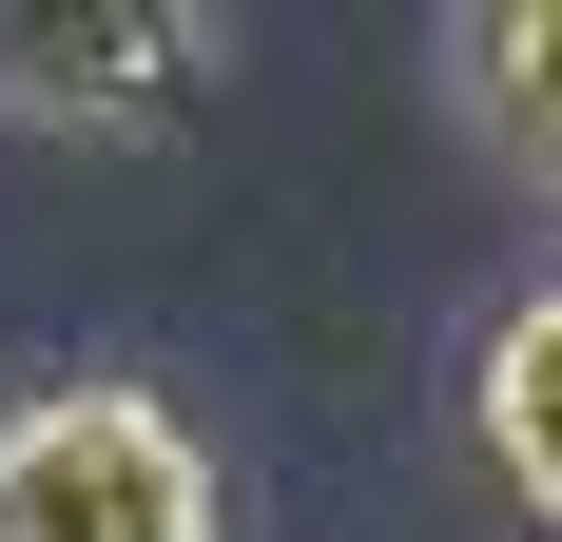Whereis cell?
I'll list each match as a JSON object with an SVG mask.
<instances>
[{
    "instance_id": "1",
    "label": "cell",
    "mask_w": 562,
    "mask_h": 542,
    "mask_svg": "<svg viewBox=\"0 0 562 542\" xmlns=\"http://www.w3.org/2000/svg\"><path fill=\"white\" fill-rule=\"evenodd\" d=\"M0 542H233V445L156 369L0 387Z\"/></svg>"
},
{
    "instance_id": "2",
    "label": "cell",
    "mask_w": 562,
    "mask_h": 542,
    "mask_svg": "<svg viewBox=\"0 0 562 542\" xmlns=\"http://www.w3.org/2000/svg\"><path fill=\"white\" fill-rule=\"evenodd\" d=\"M233 78L214 0H0V116L20 136H98V156H156L194 136Z\"/></svg>"
},
{
    "instance_id": "3",
    "label": "cell",
    "mask_w": 562,
    "mask_h": 542,
    "mask_svg": "<svg viewBox=\"0 0 562 542\" xmlns=\"http://www.w3.org/2000/svg\"><path fill=\"white\" fill-rule=\"evenodd\" d=\"M465 445H485V485L562 542V271L485 310V349H465Z\"/></svg>"
},
{
    "instance_id": "4",
    "label": "cell",
    "mask_w": 562,
    "mask_h": 542,
    "mask_svg": "<svg viewBox=\"0 0 562 542\" xmlns=\"http://www.w3.org/2000/svg\"><path fill=\"white\" fill-rule=\"evenodd\" d=\"M447 98H465V136L562 214V0H465L447 20Z\"/></svg>"
}]
</instances>
